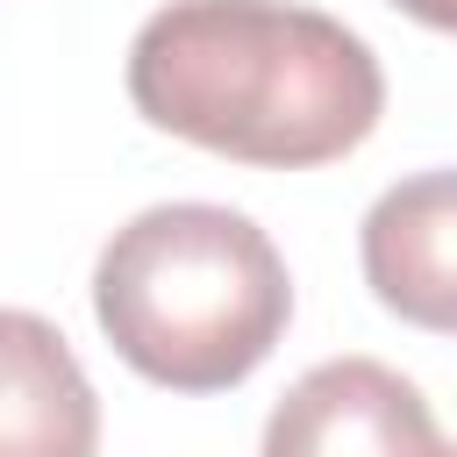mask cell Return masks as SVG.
Returning a JSON list of instances; mask_svg holds the SVG:
<instances>
[{
    "mask_svg": "<svg viewBox=\"0 0 457 457\" xmlns=\"http://www.w3.org/2000/svg\"><path fill=\"white\" fill-rule=\"evenodd\" d=\"M129 100L150 129L228 164L307 171L378 129L386 71L371 43L321 7L171 0L129 43Z\"/></svg>",
    "mask_w": 457,
    "mask_h": 457,
    "instance_id": "6da1fadb",
    "label": "cell"
},
{
    "mask_svg": "<svg viewBox=\"0 0 457 457\" xmlns=\"http://www.w3.org/2000/svg\"><path fill=\"white\" fill-rule=\"evenodd\" d=\"M400 14H414L421 29H443V36H457V0H393Z\"/></svg>",
    "mask_w": 457,
    "mask_h": 457,
    "instance_id": "8992f818",
    "label": "cell"
},
{
    "mask_svg": "<svg viewBox=\"0 0 457 457\" xmlns=\"http://www.w3.org/2000/svg\"><path fill=\"white\" fill-rule=\"evenodd\" d=\"M357 257L386 314L457 336V171H414L386 186L357 228Z\"/></svg>",
    "mask_w": 457,
    "mask_h": 457,
    "instance_id": "277c9868",
    "label": "cell"
},
{
    "mask_svg": "<svg viewBox=\"0 0 457 457\" xmlns=\"http://www.w3.org/2000/svg\"><path fill=\"white\" fill-rule=\"evenodd\" d=\"M257 457H443L414 378L378 357H328L286 386Z\"/></svg>",
    "mask_w": 457,
    "mask_h": 457,
    "instance_id": "3957f363",
    "label": "cell"
},
{
    "mask_svg": "<svg viewBox=\"0 0 457 457\" xmlns=\"http://www.w3.org/2000/svg\"><path fill=\"white\" fill-rule=\"evenodd\" d=\"M93 321L164 393L243 386L293 321L278 243L214 200H164L121 221L93 264Z\"/></svg>",
    "mask_w": 457,
    "mask_h": 457,
    "instance_id": "7a4b0ae2",
    "label": "cell"
},
{
    "mask_svg": "<svg viewBox=\"0 0 457 457\" xmlns=\"http://www.w3.org/2000/svg\"><path fill=\"white\" fill-rule=\"evenodd\" d=\"M100 400L64 328L0 307V457H93Z\"/></svg>",
    "mask_w": 457,
    "mask_h": 457,
    "instance_id": "5b68a950",
    "label": "cell"
},
{
    "mask_svg": "<svg viewBox=\"0 0 457 457\" xmlns=\"http://www.w3.org/2000/svg\"><path fill=\"white\" fill-rule=\"evenodd\" d=\"M443 457H457V450H443Z\"/></svg>",
    "mask_w": 457,
    "mask_h": 457,
    "instance_id": "52a82bcc",
    "label": "cell"
}]
</instances>
